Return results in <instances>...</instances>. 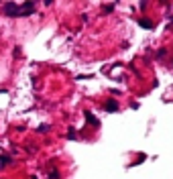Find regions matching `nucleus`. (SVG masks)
I'll list each match as a JSON object with an SVG mask.
<instances>
[{"label":"nucleus","mask_w":173,"mask_h":179,"mask_svg":"<svg viewBox=\"0 0 173 179\" xmlns=\"http://www.w3.org/2000/svg\"><path fill=\"white\" fill-rule=\"evenodd\" d=\"M104 110H106V112H116V110H118V104H116L114 100H108V102L104 104Z\"/></svg>","instance_id":"nucleus-1"},{"label":"nucleus","mask_w":173,"mask_h":179,"mask_svg":"<svg viewBox=\"0 0 173 179\" xmlns=\"http://www.w3.org/2000/svg\"><path fill=\"white\" fill-rule=\"evenodd\" d=\"M85 118H88V122H90L92 126H98V124H100V122L96 120V116L92 114V112H85Z\"/></svg>","instance_id":"nucleus-2"},{"label":"nucleus","mask_w":173,"mask_h":179,"mask_svg":"<svg viewBox=\"0 0 173 179\" xmlns=\"http://www.w3.org/2000/svg\"><path fill=\"white\" fill-rule=\"evenodd\" d=\"M141 27H143V29H153V20L143 18V20H141Z\"/></svg>","instance_id":"nucleus-3"},{"label":"nucleus","mask_w":173,"mask_h":179,"mask_svg":"<svg viewBox=\"0 0 173 179\" xmlns=\"http://www.w3.org/2000/svg\"><path fill=\"white\" fill-rule=\"evenodd\" d=\"M114 10V4H104V12H112Z\"/></svg>","instance_id":"nucleus-4"},{"label":"nucleus","mask_w":173,"mask_h":179,"mask_svg":"<svg viewBox=\"0 0 173 179\" xmlns=\"http://www.w3.org/2000/svg\"><path fill=\"white\" fill-rule=\"evenodd\" d=\"M6 163H10V159H8V157H0V167H2V165H6Z\"/></svg>","instance_id":"nucleus-5"},{"label":"nucleus","mask_w":173,"mask_h":179,"mask_svg":"<svg viewBox=\"0 0 173 179\" xmlns=\"http://www.w3.org/2000/svg\"><path fill=\"white\" fill-rule=\"evenodd\" d=\"M49 179H59V173H57V171H51V175H49Z\"/></svg>","instance_id":"nucleus-6"}]
</instances>
